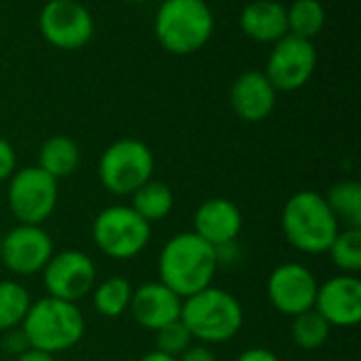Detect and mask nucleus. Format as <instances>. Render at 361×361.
Masks as SVG:
<instances>
[{
    "label": "nucleus",
    "instance_id": "obj_29",
    "mask_svg": "<svg viewBox=\"0 0 361 361\" xmlns=\"http://www.w3.org/2000/svg\"><path fill=\"white\" fill-rule=\"evenodd\" d=\"M17 169V152L13 144L0 137V182H6Z\"/></svg>",
    "mask_w": 361,
    "mask_h": 361
},
{
    "label": "nucleus",
    "instance_id": "obj_34",
    "mask_svg": "<svg viewBox=\"0 0 361 361\" xmlns=\"http://www.w3.org/2000/svg\"><path fill=\"white\" fill-rule=\"evenodd\" d=\"M129 2H133V4H142V2H150V0H129Z\"/></svg>",
    "mask_w": 361,
    "mask_h": 361
},
{
    "label": "nucleus",
    "instance_id": "obj_32",
    "mask_svg": "<svg viewBox=\"0 0 361 361\" xmlns=\"http://www.w3.org/2000/svg\"><path fill=\"white\" fill-rule=\"evenodd\" d=\"M15 361H57V360H55V355H51V353L38 351V349H27V351H23L19 357H15Z\"/></svg>",
    "mask_w": 361,
    "mask_h": 361
},
{
    "label": "nucleus",
    "instance_id": "obj_2",
    "mask_svg": "<svg viewBox=\"0 0 361 361\" xmlns=\"http://www.w3.org/2000/svg\"><path fill=\"white\" fill-rule=\"evenodd\" d=\"M281 231L286 241L296 252L307 256H322L336 239L341 222L322 192L298 190L286 201L281 209Z\"/></svg>",
    "mask_w": 361,
    "mask_h": 361
},
{
    "label": "nucleus",
    "instance_id": "obj_23",
    "mask_svg": "<svg viewBox=\"0 0 361 361\" xmlns=\"http://www.w3.org/2000/svg\"><path fill=\"white\" fill-rule=\"evenodd\" d=\"M288 13V34L313 40L326 27V6L319 0H294L286 6Z\"/></svg>",
    "mask_w": 361,
    "mask_h": 361
},
{
    "label": "nucleus",
    "instance_id": "obj_18",
    "mask_svg": "<svg viewBox=\"0 0 361 361\" xmlns=\"http://www.w3.org/2000/svg\"><path fill=\"white\" fill-rule=\"evenodd\" d=\"M241 32L262 44H275L288 34L286 4L277 0H252L239 13Z\"/></svg>",
    "mask_w": 361,
    "mask_h": 361
},
{
    "label": "nucleus",
    "instance_id": "obj_28",
    "mask_svg": "<svg viewBox=\"0 0 361 361\" xmlns=\"http://www.w3.org/2000/svg\"><path fill=\"white\" fill-rule=\"evenodd\" d=\"M0 347H2L4 353H8V355H13V357H19L23 351L30 349L27 338H25V334L21 332V328H13V330H8V332H2Z\"/></svg>",
    "mask_w": 361,
    "mask_h": 361
},
{
    "label": "nucleus",
    "instance_id": "obj_1",
    "mask_svg": "<svg viewBox=\"0 0 361 361\" xmlns=\"http://www.w3.org/2000/svg\"><path fill=\"white\" fill-rule=\"evenodd\" d=\"M218 252L192 231L169 237L159 252V281L182 300L214 286L218 273Z\"/></svg>",
    "mask_w": 361,
    "mask_h": 361
},
{
    "label": "nucleus",
    "instance_id": "obj_13",
    "mask_svg": "<svg viewBox=\"0 0 361 361\" xmlns=\"http://www.w3.org/2000/svg\"><path fill=\"white\" fill-rule=\"evenodd\" d=\"M53 254V239L42 226L17 224L6 235H2L0 262L8 273L17 277L40 275Z\"/></svg>",
    "mask_w": 361,
    "mask_h": 361
},
{
    "label": "nucleus",
    "instance_id": "obj_11",
    "mask_svg": "<svg viewBox=\"0 0 361 361\" xmlns=\"http://www.w3.org/2000/svg\"><path fill=\"white\" fill-rule=\"evenodd\" d=\"M317 70V49L313 40L286 34L277 40L267 59V78L279 91L302 89Z\"/></svg>",
    "mask_w": 361,
    "mask_h": 361
},
{
    "label": "nucleus",
    "instance_id": "obj_4",
    "mask_svg": "<svg viewBox=\"0 0 361 361\" xmlns=\"http://www.w3.org/2000/svg\"><path fill=\"white\" fill-rule=\"evenodd\" d=\"M19 328L30 349L59 355L82 341L87 322L76 302L42 296L40 300H32Z\"/></svg>",
    "mask_w": 361,
    "mask_h": 361
},
{
    "label": "nucleus",
    "instance_id": "obj_25",
    "mask_svg": "<svg viewBox=\"0 0 361 361\" xmlns=\"http://www.w3.org/2000/svg\"><path fill=\"white\" fill-rule=\"evenodd\" d=\"M32 305L30 292L15 279L0 281V334L19 328Z\"/></svg>",
    "mask_w": 361,
    "mask_h": 361
},
{
    "label": "nucleus",
    "instance_id": "obj_20",
    "mask_svg": "<svg viewBox=\"0 0 361 361\" xmlns=\"http://www.w3.org/2000/svg\"><path fill=\"white\" fill-rule=\"evenodd\" d=\"M131 294H133V286L129 279H125L123 275H110L97 281L95 288L91 290L93 309L99 317L118 319L129 311Z\"/></svg>",
    "mask_w": 361,
    "mask_h": 361
},
{
    "label": "nucleus",
    "instance_id": "obj_6",
    "mask_svg": "<svg viewBox=\"0 0 361 361\" xmlns=\"http://www.w3.org/2000/svg\"><path fill=\"white\" fill-rule=\"evenodd\" d=\"M152 226L137 216L131 205H108L91 224V239L95 247L110 260L127 262L137 258L150 243Z\"/></svg>",
    "mask_w": 361,
    "mask_h": 361
},
{
    "label": "nucleus",
    "instance_id": "obj_21",
    "mask_svg": "<svg viewBox=\"0 0 361 361\" xmlns=\"http://www.w3.org/2000/svg\"><path fill=\"white\" fill-rule=\"evenodd\" d=\"M176 205L173 190L161 180H148L131 195V209L142 216L148 224L165 220Z\"/></svg>",
    "mask_w": 361,
    "mask_h": 361
},
{
    "label": "nucleus",
    "instance_id": "obj_27",
    "mask_svg": "<svg viewBox=\"0 0 361 361\" xmlns=\"http://www.w3.org/2000/svg\"><path fill=\"white\" fill-rule=\"evenodd\" d=\"M192 336L188 332V328L182 324V319H176L167 326H163L161 330L154 332V351L165 353L169 357H180L190 345H192Z\"/></svg>",
    "mask_w": 361,
    "mask_h": 361
},
{
    "label": "nucleus",
    "instance_id": "obj_24",
    "mask_svg": "<svg viewBox=\"0 0 361 361\" xmlns=\"http://www.w3.org/2000/svg\"><path fill=\"white\" fill-rule=\"evenodd\" d=\"M330 324L315 311H305L296 317H292L290 326V338L292 343L302 351H317L330 341Z\"/></svg>",
    "mask_w": 361,
    "mask_h": 361
},
{
    "label": "nucleus",
    "instance_id": "obj_22",
    "mask_svg": "<svg viewBox=\"0 0 361 361\" xmlns=\"http://www.w3.org/2000/svg\"><path fill=\"white\" fill-rule=\"evenodd\" d=\"M324 197L345 228H361V184L357 180H338Z\"/></svg>",
    "mask_w": 361,
    "mask_h": 361
},
{
    "label": "nucleus",
    "instance_id": "obj_7",
    "mask_svg": "<svg viewBox=\"0 0 361 361\" xmlns=\"http://www.w3.org/2000/svg\"><path fill=\"white\" fill-rule=\"evenodd\" d=\"M154 176V154L142 140L123 137L112 142L97 161V178L114 197H131Z\"/></svg>",
    "mask_w": 361,
    "mask_h": 361
},
{
    "label": "nucleus",
    "instance_id": "obj_10",
    "mask_svg": "<svg viewBox=\"0 0 361 361\" xmlns=\"http://www.w3.org/2000/svg\"><path fill=\"white\" fill-rule=\"evenodd\" d=\"M38 27L42 38L61 51L82 49L95 32L93 15L78 0H49L40 8Z\"/></svg>",
    "mask_w": 361,
    "mask_h": 361
},
{
    "label": "nucleus",
    "instance_id": "obj_12",
    "mask_svg": "<svg viewBox=\"0 0 361 361\" xmlns=\"http://www.w3.org/2000/svg\"><path fill=\"white\" fill-rule=\"evenodd\" d=\"M317 288L319 281L309 267L300 262H283L275 267L267 279V298L277 313L296 317L313 309Z\"/></svg>",
    "mask_w": 361,
    "mask_h": 361
},
{
    "label": "nucleus",
    "instance_id": "obj_14",
    "mask_svg": "<svg viewBox=\"0 0 361 361\" xmlns=\"http://www.w3.org/2000/svg\"><path fill=\"white\" fill-rule=\"evenodd\" d=\"M313 309L330 328H355L361 322L360 277L341 273L319 283Z\"/></svg>",
    "mask_w": 361,
    "mask_h": 361
},
{
    "label": "nucleus",
    "instance_id": "obj_16",
    "mask_svg": "<svg viewBox=\"0 0 361 361\" xmlns=\"http://www.w3.org/2000/svg\"><path fill=\"white\" fill-rule=\"evenodd\" d=\"M243 231V214L231 199H205L192 216V233L212 243L216 250L231 245Z\"/></svg>",
    "mask_w": 361,
    "mask_h": 361
},
{
    "label": "nucleus",
    "instance_id": "obj_15",
    "mask_svg": "<svg viewBox=\"0 0 361 361\" xmlns=\"http://www.w3.org/2000/svg\"><path fill=\"white\" fill-rule=\"evenodd\" d=\"M127 313L133 317V322L140 328L154 334L163 326L180 319L182 298L176 292H171L165 283L148 281V283L133 288Z\"/></svg>",
    "mask_w": 361,
    "mask_h": 361
},
{
    "label": "nucleus",
    "instance_id": "obj_26",
    "mask_svg": "<svg viewBox=\"0 0 361 361\" xmlns=\"http://www.w3.org/2000/svg\"><path fill=\"white\" fill-rule=\"evenodd\" d=\"M326 254H330L332 264L341 273L357 275L361 271V228H341Z\"/></svg>",
    "mask_w": 361,
    "mask_h": 361
},
{
    "label": "nucleus",
    "instance_id": "obj_33",
    "mask_svg": "<svg viewBox=\"0 0 361 361\" xmlns=\"http://www.w3.org/2000/svg\"><path fill=\"white\" fill-rule=\"evenodd\" d=\"M137 361H178V360H176V357H169V355H165V353H159V351H150V353L142 355Z\"/></svg>",
    "mask_w": 361,
    "mask_h": 361
},
{
    "label": "nucleus",
    "instance_id": "obj_8",
    "mask_svg": "<svg viewBox=\"0 0 361 361\" xmlns=\"http://www.w3.org/2000/svg\"><path fill=\"white\" fill-rule=\"evenodd\" d=\"M6 182V203L17 224L42 226L57 209L59 184L38 165L15 169Z\"/></svg>",
    "mask_w": 361,
    "mask_h": 361
},
{
    "label": "nucleus",
    "instance_id": "obj_35",
    "mask_svg": "<svg viewBox=\"0 0 361 361\" xmlns=\"http://www.w3.org/2000/svg\"><path fill=\"white\" fill-rule=\"evenodd\" d=\"M0 252H2V233H0Z\"/></svg>",
    "mask_w": 361,
    "mask_h": 361
},
{
    "label": "nucleus",
    "instance_id": "obj_31",
    "mask_svg": "<svg viewBox=\"0 0 361 361\" xmlns=\"http://www.w3.org/2000/svg\"><path fill=\"white\" fill-rule=\"evenodd\" d=\"M235 361H281L277 353H273L271 349H264V347H252V349H245L243 353L237 355Z\"/></svg>",
    "mask_w": 361,
    "mask_h": 361
},
{
    "label": "nucleus",
    "instance_id": "obj_19",
    "mask_svg": "<svg viewBox=\"0 0 361 361\" xmlns=\"http://www.w3.org/2000/svg\"><path fill=\"white\" fill-rule=\"evenodd\" d=\"M36 165L59 182L78 169L80 148L70 135H51L49 140L42 142Z\"/></svg>",
    "mask_w": 361,
    "mask_h": 361
},
{
    "label": "nucleus",
    "instance_id": "obj_17",
    "mask_svg": "<svg viewBox=\"0 0 361 361\" xmlns=\"http://www.w3.org/2000/svg\"><path fill=\"white\" fill-rule=\"evenodd\" d=\"M231 108L245 123H260L269 118L277 106V89L264 72L247 70L231 85Z\"/></svg>",
    "mask_w": 361,
    "mask_h": 361
},
{
    "label": "nucleus",
    "instance_id": "obj_30",
    "mask_svg": "<svg viewBox=\"0 0 361 361\" xmlns=\"http://www.w3.org/2000/svg\"><path fill=\"white\" fill-rule=\"evenodd\" d=\"M178 361H218L216 353L212 347L207 345H201V343H192L180 357Z\"/></svg>",
    "mask_w": 361,
    "mask_h": 361
},
{
    "label": "nucleus",
    "instance_id": "obj_5",
    "mask_svg": "<svg viewBox=\"0 0 361 361\" xmlns=\"http://www.w3.org/2000/svg\"><path fill=\"white\" fill-rule=\"evenodd\" d=\"M216 27L214 11L205 0H163L154 15V36L171 55L201 51Z\"/></svg>",
    "mask_w": 361,
    "mask_h": 361
},
{
    "label": "nucleus",
    "instance_id": "obj_9",
    "mask_svg": "<svg viewBox=\"0 0 361 361\" xmlns=\"http://www.w3.org/2000/svg\"><path fill=\"white\" fill-rule=\"evenodd\" d=\"M40 275L47 296L76 305L87 298L97 283V267L82 250L55 252Z\"/></svg>",
    "mask_w": 361,
    "mask_h": 361
},
{
    "label": "nucleus",
    "instance_id": "obj_3",
    "mask_svg": "<svg viewBox=\"0 0 361 361\" xmlns=\"http://www.w3.org/2000/svg\"><path fill=\"white\" fill-rule=\"evenodd\" d=\"M180 319L195 343L212 347L233 341L243 328L245 313L235 294L209 286L182 300Z\"/></svg>",
    "mask_w": 361,
    "mask_h": 361
}]
</instances>
